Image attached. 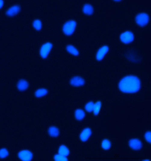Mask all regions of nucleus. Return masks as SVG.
Wrapping results in <instances>:
<instances>
[{
  "instance_id": "nucleus-26",
  "label": "nucleus",
  "mask_w": 151,
  "mask_h": 161,
  "mask_svg": "<svg viewBox=\"0 0 151 161\" xmlns=\"http://www.w3.org/2000/svg\"><path fill=\"white\" fill-rule=\"evenodd\" d=\"M4 5V2L3 0H0V9L3 8Z\"/></svg>"
},
{
  "instance_id": "nucleus-12",
  "label": "nucleus",
  "mask_w": 151,
  "mask_h": 161,
  "mask_svg": "<svg viewBox=\"0 0 151 161\" xmlns=\"http://www.w3.org/2000/svg\"><path fill=\"white\" fill-rule=\"evenodd\" d=\"M29 84L27 80L24 79H21L18 82L17 88L20 91H24L29 88Z\"/></svg>"
},
{
  "instance_id": "nucleus-7",
  "label": "nucleus",
  "mask_w": 151,
  "mask_h": 161,
  "mask_svg": "<svg viewBox=\"0 0 151 161\" xmlns=\"http://www.w3.org/2000/svg\"><path fill=\"white\" fill-rule=\"evenodd\" d=\"M109 51V47L107 45H104L101 47L97 52L96 59L98 61H101L104 59L105 56Z\"/></svg>"
},
{
  "instance_id": "nucleus-27",
  "label": "nucleus",
  "mask_w": 151,
  "mask_h": 161,
  "mask_svg": "<svg viewBox=\"0 0 151 161\" xmlns=\"http://www.w3.org/2000/svg\"><path fill=\"white\" fill-rule=\"evenodd\" d=\"M115 2H120V1H122V0H113Z\"/></svg>"
},
{
  "instance_id": "nucleus-16",
  "label": "nucleus",
  "mask_w": 151,
  "mask_h": 161,
  "mask_svg": "<svg viewBox=\"0 0 151 161\" xmlns=\"http://www.w3.org/2000/svg\"><path fill=\"white\" fill-rule=\"evenodd\" d=\"M49 135L52 137H57L60 135V130L56 126H51L48 130Z\"/></svg>"
},
{
  "instance_id": "nucleus-22",
  "label": "nucleus",
  "mask_w": 151,
  "mask_h": 161,
  "mask_svg": "<svg viewBox=\"0 0 151 161\" xmlns=\"http://www.w3.org/2000/svg\"><path fill=\"white\" fill-rule=\"evenodd\" d=\"M94 103L91 101L88 102L85 105V110L88 112V113H91L93 111L94 107Z\"/></svg>"
},
{
  "instance_id": "nucleus-9",
  "label": "nucleus",
  "mask_w": 151,
  "mask_h": 161,
  "mask_svg": "<svg viewBox=\"0 0 151 161\" xmlns=\"http://www.w3.org/2000/svg\"><path fill=\"white\" fill-rule=\"evenodd\" d=\"M128 144L130 147L134 150H140L142 147V142L138 138H132L129 140Z\"/></svg>"
},
{
  "instance_id": "nucleus-8",
  "label": "nucleus",
  "mask_w": 151,
  "mask_h": 161,
  "mask_svg": "<svg viewBox=\"0 0 151 161\" xmlns=\"http://www.w3.org/2000/svg\"><path fill=\"white\" fill-rule=\"evenodd\" d=\"M19 158L21 160L31 161L33 159V154L30 150H24L18 153Z\"/></svg>"
},
{
  "instance_id": "nucleus-14",
  "label": "nucleus",
  "mask_w": 151,
  "mask_h": 161,
  "mask_svg": "<svg viewBox=\"0 0 151 161\" xmlns=\"http://www.w3.org/2000/svg\"><path fill=\"white\" fill-rule=\"evenodd\" d=\"M66 49L69 54H71L72 56H77L79 55V52L78 50L72 45H67L66 47Z\"/></svg>"
},
{
  "instance_id": "nucleus-24",
  "label": "nucleus",
  "mask_w": 151,
  "mask_h": 161,
  "mask_svg": "<svg viewBox=\"0 0 151 161\" xmlns=\"http://www.w3.org/2000/svg\"><path fill=\"white\" fill-rule=\"evenodd\" d=\"M54 159L56 161H67V159L66 157L60 155L59 153L58 154H56L54 156Z\"/></svg>"
},
{
  "instance_id": "nucleus-18",
  "label": "nucleus",
  "mask_w": 151,
  "mask_h": 161,
  "mask_svg": "<svg viewBox=\"0 0 151 161\" xmlns=\"http://www.w3.org/2000/svg\"><path fill=\"white\" fill-rule=\"evenodd\" d=\"M48 91L47 89L45 88H41L38 89L35 91V95L36 97H41L46 96L48 94Z\"/></svg>"
},
{
  "instance_id": "nucleus-20",
  "label": "nucleus",
  "mask_w": 151,
  "mask_h": 161,
  "mask_svg": "<svg viewBox=\"0 0 151 161\" xmlns=\"http://www.w3.org/2000/svg\"><path fill=\"white\" fill-rule=\"evenodd\" d=\"M101 107H102V103L100 101H98L96 102L94 105V107L93 111L94 115L97 116L98 115L100 112Z\"/></svg>"
},
{
  "instance_id": "nucleus-4",
  "label": "nucleus",
  "mask_w": 151,
  "mask_h": 161,
  "mask_svg": "<svg viewBox=\"0 0 151 161\" xmlns=\"http://www.w3.org/2000/svg\"><path fill=\"white\" fill-rule=\"evenodd\" d=\"M120 39L122 43L124 44H129L133 42L134 39V35L130 31H125L121 35Z\"/></svg>"
},
{
  "instance_id": "nucleus-10",
  "label": "nucleus",
  "mask_w": 151,
  "mask_h": 161,
  "mask_svg": "<svg viewBox=\"0 0 151 161\" xmlns=\"http://www.w3.org/2000/svg\"><path fill=\"white\" fill-rule=\"evenodd\" d=\"M91 135V129L89 128H85L82 131L80 134V139L82 142H86L89 139Z\"/></svg>"
},
{
  "instance_id": "nucleus-11",
  "label": "nucleus",
  "mask_w": 151,
  "mask_h": 161,
  "mask_svg": "<svg viewBox=\"0 0 151 161\" xmlns=\"http://www.w3.org/2000/svg\"><path fill=\"white\" fill-rule=\"evenodd\" d=\"M20 8L19 5H15L11 6L6 11V15L7 16L14 17L20 12Z\"/></svg>"
},
{
  "instance_id": "nucleus-19",
  "label": "nucleus",
  "mask_w": 151,
  "mask_h": 161,
  "mask_svg": "<svg viewBox=\"0 0 151 161\" xmlns=\"http://www.w3.org/2000/svg\"><path fill=\"white\" fill-rule=\"evenodd\" d=\"M101 147L102 148L105 150H109L111 147V144L110 141L107 139H104L101 143Z\"/></svg>"
},
{
  "instance_id": "nucleus-1",
  "label": "nucleus",
  "mask_w": 151,
  "mask_h": 161,
  "mask_svg": "<svg viewBox=\"0 0 151 161\" xmlns=\"http://www.w3.org/2000/svg\"><path fill=\"white\" fill-rule=\"evenodd\" d=\"M119 88L121 91L124 93H136L141 88V81L136 76H126L120 80Z\"/></svg>"
},
{
  "instance_id": "nucleus-2",
  "label": "nucleus",
  "mask_w": 151,
  "mask_h": 161,
  "mask_svg": "<svg viewBox=\"0 0 151 161\" xmlns=\"http://www.w3.org/2000/svg\"><path fill=\"white\" fill-rule=\"evenodd\" d=\"M76 27V21L73 20H70L63 24L62 28L63 32L66 36H70L75 32Z\"/></svg>"
},
{
  "instance_id": "nucleus-13",
  "label": "nucleus",
  "mask_w": 151,
  "mask_h": 161,
  "mask_svg": "<svg viewBox=\"0 0 151 161\" xmlns=\"http://www.w3.org/2000/svg\"><path fill=\"white\" fill-rule=\"evenodd\" d=\"M94 9L92 5L89 4L84 5L82 8V12L84 14L87 16H91L93 14Z\"/></svg>"
},
{
  "instance_id": "nucleus-23",
  "label": "nucleus",
  "mask_w": 151,
  "mask_h": 161,
  "mask_svg": "<svg viewBox=\"0 0 151 161\" xmlns=\"http://www.w3.org/2000/svg\"><path fill=\"white\" fill-rule=\"evenodd\" d=\"M8 155V150L5 148H2L0 150V158L5 159Z\"/></svg>"
},
{
  "instance_id": "nucleus-6",
  "label": "nucleus",
  "mask_w": 151,
  "mask_h": 161,
  "mask_svg": "<svg viewBox=\"0 0 151 161\" xmlns=\"http://www.w3.org/2000/svg\"><path fill=\"white\" fill-rule=\"evenodd\" d=\"M85 79L79 76H76L73 77L70 80V83L72 87H82L85 85Z\"/></svg>"
},
{
  "instance_id": "nucleus-25",
  "label": "nucleus",
  "mask_w": 151,
  "mask_h": 161,
  "mask_svg": "<svg viewBox=\"0 0 151 161\" xmlns=\"http://www.w3.org/2000/svg\"><path fill=\"white\" fill-rule=\"evenodd\" d=\"M144 137H145V140L148 142V143H151V132L150 131H148L146 132L144 135Z\"/></svg>"
},
{
  "instance_id": "nucleus-17",
  "label": "nucleus",
  "mask_w": 151,
  "mask_h": 161,
  "mask_svg": "<svg viewBox=\"0 0 151 161\" xmlns=\"http://www.w3.org/2000/svg\"><path fill=\"white\" fill-rule=\"evenodd\" d=\"M58 153L60 155L66 157L70 154V150L65 145H61L59 147Z\"/></svg>"
},
{
  "instance_id": "nucleus-3",
  "label": "nucleus",
  "mask_w": 151,
  "mask_h": 161,
  "mask_svg": "<svg viewBox=\"0 0 151 161\" xmlns=\"http://www.w3.org/2000/svg\"><path fill=\"white\" fill-rule=\"evenodd\" d=\"M149 21V17L148 14L145 13H140L136 16L135 22L136 24L140 27L146 26Z\"/></svg>"
},
{
  "instance_id": "nucleus-21",
  "label": "nucleus",
  "mask_w": 151,
  "mask_h": 161,
  "mask_svg": "<svg viewBox=\"0 0 151 161\" xmlns=\"http://www.w3.org/2000/svg\"><path fill=\"white\" fill-rule=\"evenodd\" d=\"M32 24L34 28L36 30L40 31L42 29V23L40 20H35L33 22Z\"/></svg>"
},
{
  "instance_id": "nucleus-15",
  "label": "nucleus",
  "mask_w": 151,
  "mask_h": 161,
  "mask_svg": "<svg viewBox=\"0 0 151 161\" xmlns=\"http://www.w3.org/2000/svg\"><path fill=\"white\" fill-rule=\"evenodd\" d=\"M86 114L85 112L82 109H76L75 112V117L76 119L78 121H81L84 119L85 118Z\"/></svg>"
},
{
  "instance_id": "nucleus-5",
  "label": "nucleus",
  "mask_w": 151,
  "mask_h": 161,
  "mask_svg": "<svg viewBox=\"0 0 151 161\" xmlns=\"http://www.w3.org/2000/svg\"><path fill=\"white\" fill-rule=\"evenodd\" d=\"M52 48V44L50 42H47L44 44L40 49V54L41 57L43 59L46 58Z\"/></svg>"
}]
</instances>
